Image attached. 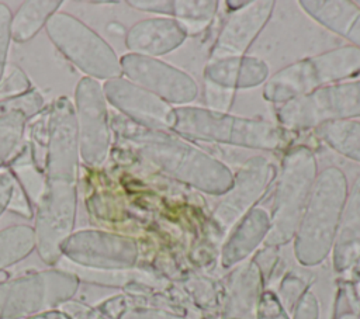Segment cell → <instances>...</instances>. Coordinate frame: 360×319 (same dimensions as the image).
Listing matches in <instances>:
<instances>
[{"label": "cell", "mask_w": 360, "mask_h": 319, "mask_svg": "<svg viewBox=\"0 0 360 319\" xmlns=\"http://www.w3.org/2000/svg\"><path fill=\"white\" fill-rule=\"evenodd\" d=\"M45 180L35 208V250L55 266L62 259L60 245L73 233L77 204L79 142L75 107L68 97L51 105Z\"/></svg>", "instance_id": "6da1fadb"}, {"label": "cell", "mask_w": 360, "mask_h": 319, "mask_svg": "<svg viewBox=\"0 0 360 319\" xmlns=\"http://www.w3.org/2000/svg\"><path fill=\"white\" fill-rule=\"evenodd\" d=\"M110 125L120 138L136 145L146 159L172 176L211 194H224L232 187L233 176L221 162L166 131L141 126L125 117H112Z\"/></svg>", "instance_id": "7a4b0ae2"}, {"label": "cell", "mask_w": 360, "mask_h": 319, "mask_svg": "<svg viewBox=\"0 0 360 319\" xmlns=\"http://www.w3.org/2000/svg\"><path fill=\"white\" fill-rule=\"evenodd\" d=\"M174 114L172 131L186 138L256 149H277L285 142L284 131L267 121L195 107L174 108Z\"/></svg>", "instance_id": "3957f363"}, {"label": "cell", "mask_w": 360, "mask_h": 319, "mask_svg": "<svg viewBox=\"0 0 360 319\" xmlns=\"http://www.w3.org/2000/svg\"><path fill=\"white\" fill-rule=\"evenodd\" d=\"M80 285L66 268H48L0 281V319H22L70 301Z\"/></svg>", "instance_id": "277c9868"}, {"label": "cell", "mask_w": 360, "mask_h": 319, "mask_svg": "<svg viewBox=\"0 0 360 319\" xmlns=\"http://www.w3.org/2000/svg\"><path fill=\"white\" fill-rule=\"evenodd\" d=\"M357 73H360V49L343 46L281 69L266 83L263 96L269 101L284 104Z\"/></svg>", "instance_id": "5b68a950"}, {"label": "cell", "mask_w": 360, "mask_h": 319, "mask_svg": "<svg viewBox=\"0 0 360 319\" xmlns=\"http://www.w3.org/2000/svg\"><path fill=\"white\" fill-rule=\"evenodd\" d=\"M60 53L91 79H117L122 70L114 49L90 27L68 13H55L45 25Z\"/></svg>", "instance_id": "8992f818"}, {"label": "cell", "mask_w": 360, "mask_h": 319, "mask_svg": "<svg viewBox=\"0 0 360 319\" xmlns=\"http://www.w3.org/2000/svg\"><path fill=\"white\" fill-rule=\"evenodd\" d=\"M276 117L288 129L316 128L325 122L360 117V80L325 86L290 100L276 111Z\"/></svg>", "instance_id": "52a82bcc"}, {"label": "cell", "mask_w": 360, "mask_h": 319, "mask_svg": "<svg viewBox=\"0 0 360 319\" xmlns=\"http://www.w3.org/2000/svg\"><path fill=\"white\" fill-rule=\"evenodd\" d=\"M103 86L96 79L82 77L75 90V115L79 153L84 164L104 163L110 149V122Z\"/></svg>", "instance_id": "ba28073f"}, {"label": "cell", "mask_w": 360, "mask_h": 319, "mask_svg": "<svg viewBox=\"0 0 360 319\" xmlns=\"http://www.w3.org/2000/svg\"><path fill=\"white\" fill-rule=\"evenodd\" d=\"M62 257L80 268L125 270L135 264L138 249L132 239L97 229L73 232L60 245Z\"/></svg>", "instance_id": "9c48e42d"}, {"label": "cell", "mask_w": 360, "mask_h": 319, "mask_svg": "<svg viewBox=\"0 0 360 319\" xmlns=\"http://www.w3.org/2000/svg\"><path fill=\"white\" fill-rule=\"evenodd\" d=\"M120 65L129 82L166 103L184 104L197 96V86L188 74L155 58L127 53L120 59Z\"/></svg>", "instance_id": "30bf717a"}, {"label": "cell", "mask_w": 360, "mask_h": 319, "mask_svg": "<svg viewBox=\"0 0 360 319\" xmlns=\"http://www.w3.org/2000/svg\"><path fill=\"white\" fill-rule=\"evenodd\" d=\"M105 100L120 110L129 121L156 131H172L174 108L160 97L134 84L128 79L117 77L103 84Z\"/></svg>", "instance_id": "8fae6325"}, {"label": "cell", "mask_w": 360, "mask_h": 319, "mask_svg": "<svg viewBox=\"0 0 360 319\" xmlns=\"http://www.w3.org/2000/svg\"><path fill=\"white\" fill-rule=\"evenodd\" d=\"M315 159L307 148L291 150L283 164L274 198V219L292 225L308 201L315 178Z\"/></svg>", "instance_id": "7c38bea8"}, {"label": "cell", "mask_w": 360, "mask_h": 319, "mask_svg": "<svg viewBox=\"0 0 360 319\" xmlns=\"http://www.w3.org/2000/svg\"><path fill=\"white\" fill-rule=\"evenodd\" d=\"M273 4V1H252L236 10L224 25L211 58L217 60L243 53L267 22Z\"/></svg>", "instance_id": "4fadbf2b"}, {"label": "cell", "mask_w": 360, "mask_h": 319, "mask_svg": "<svg viewBox=\"0 0 360 319\" xmlns=\"http://www.w3.org/2000/svg\"><path fill=\"white\" fill-rule=\"evenodd\" d=\"M187 37V30L174 18H149L136 22L125 37L131 53L159 56L177 48Z\"/></svg>", "instance_id": "5bb4252c"}, {"label": "cell", "mask_w": 360, "mask_h": 319, "mask_svg": "<svg viewBox=\"0 0 360 319\" xmlns=\"http://www.w3.org/2000/svg\"><path fill=\"white\" fill-rule=\"evenodd\" d=\"M273 167L262 157L252 159L246 166L238 173L236 178L229 188V195L218 207V212L229 214L231 218L236 216L239 212L245 211L263 191L267 183L271 180Z\"/></svg>", "instance_id": "9a60e30c"}, {"label": "cell", "mask_w": 360, "mask_h": 319, "mask_svg": "<svg viewBox=\"0 0 360 319\" xmlns=\"http://www.w3.org/2000/svg\"><path fill=\"white\" fill-rule=\"evenodd\" d=\"M302 8L360 49V7L354 1H301Z\"/></svg>", "instance_id": "2e32d148"}, {"label": "cell", "mask_w": 360, "mask_h": 319, "mask_svg": "<svg viewBox=\"0 0 360 319\" xmlns=\"http://www.w3.org/2000/svg\"><path fill=\"white\" fill-rule=\"evenodd\" d=\"M264 62L255 58L232 56L217 59L207 65L205 79L226 89L253 87L267 77Z\"/></svg>", "instance_id": "e0dca14e"}, {"label": "cell", "mask_w": 360, "mask_h": 319, "mask_svg": "<svg viewBox=\"0 0 360 319\" xmlns=\"http://www.w3.org/2000/svg\"><path fill=\"white\" fill-rule=\"evenodd\" d=\"M60 0H28L24 1L11 18V39L22 44L34 38L48 20L58 13Z\"/></svg>", "instance_id": "ac0fdd59"}, {"label": "cell", "mask_w": 360, "mask_h": 319, "mask_svg": "<svg viewBox=\"0 0 360 319\" xmlns=\"http://www.w3.org/2000/svg\"><path fill=\"white\" fill-rule=\"evenodd\" d=\"M35 250V232L30 225H11L0 230V273Z\"/></svg>", "instance_id": "d6986e66"}, {"label": "cell", "mask_w": 360, "mask_h": 319, "mask_svg": "<svg viewBox=\"0 0 360 319\" xmlns=\"http://www.w3.org/2000/svg\"><path fill=\"white\" fill-rule=\"evenodd\" d=\"M318 135L339 153L360 162V122L332 121L316 126Z\"/></svg>", "instance_id": "ffe728a7"}, {"label": "cell", "mask_w": 360, "mask_h": 319, "mask_svg": "<svg viewBox=\"0 0 360 319\" xmlns=\"http://www.w3.org/2000/svg\"><path fill=\"white\" fill-rule=\"evenodd\" d=\"M27 117L10 111L0 117V166L6 167L22 149Z\"/></svg>", "instance_id": "44dd1931"}, {"label": "cell", "mask_w": 360, "mask_h": 319, "mask_svg": "<svg viewBox=\"0 0 360 319\" xmlns=\"http://www.w3.org/2000/svg\"><path fill=\"white\" fill-rule=\"evenodd\" d=\"M59 309L70 315L72 319H120L128 308H127L125 297L115 295L93 306L73 302L70 299L63 305H60Z\"/></svg>", "instance_id": "7402d4cb"}, {"label": "cell", "mask_w": 360, "mask_h": 319, "mask_svg": "<svg viewBox=\"0 0 360 319\" xmlns=\"http://www.w3.org/2000/svg\"><path fill=\"white\" fill-rule=\"evenodd\" d=\"M217 1H174L173 17L186 30L204 27L217 11Z\"/></svg>", "instance_id": "603a6c76"}, {"label": "cell", "mask_w": 360, "mask_h": 319, "mask_svg": "<svg viewBox=\"0 0 360 319\" xmlns=\"http://www.w3.org/2000/svg\"><path fill=\"white\" fill-rule=\"evenodd\" d=\"M44 110V97L34 87L20 96L0 98V117L10 111H21L27 118L35 117Z\"/></svg>", "instance_id": "cb8c5ba5"}, {"label": "cell", "mask_w": 360, "mask_h": 319, "mask_svg": "<svg viewBox=\"0 0 360 319\" xmlns=\"http://www.w3.org/2000/svg\"><path fill=\"white\" fill-rule=\"evenodd\" d=\"M32 89L24 70L15 63H7L0 80V98L24 94Z\"/></svg>", "instance_id": "d4e9b609"}, {"label": "cell", "mask_w": 360, "mask_h": 319, "mask_svg": "<svg viewBox=\"0 0 360 319\" xmlns=\"http://www.w3.org/2000/svg\"><path fill=\"white\" fill-rule=\"evenodd\" d=\"M11 18L10 8L4 3H0V80L7 66L8 46L11 42Z\"/></svg>", "instance_id": "484cf974"}, {"label": "cell", "mask_w": 360, "mask_h": 319, "mask_svg": "<svg viewBox=\"0 0 360 319\" xmlns=\"http://www.w3.org/2000/svg\"><path fill=\"white\" fill-rule=\"evenodd\" d=\"M7 211L17 214L25 219L34 218V209L31 205L30 195L27 194L21 183L15 178V176H14V185H13V193L7 205Z\"/></svg>", "instance_id": "4316f807"}, {"label": "cell", "mask_w": 360, "mask_h": 319, "mask_svg": "<svg viewBox=\"0 0 360 319\" xmlns=\"http://www.w3.org/2000/svg\"><path fill=\"white\" fill-rule=\"evenodd\" d=\"M205 103L212 111H226L232 104V90L205 79Z\"/></svg>", "instance_id": "83f0119b"}, {"label": "cell", "mask_w": 360, "mask_h": 319, "mask_svg": "<svg viewBox=\"0 0 360 319\" xmlns=\"http://www.w3.org/2000/svg\"><path fill=\"white\" fill-rule=\"evenodd\" d=\"M131 7L141 10V11H148V13H158V14H165L173 17V6L174 1L169 0H135V1H127Z\"/></svg>", "instance_id": "f1b7e54d"}, {"label": "cell", "mask_w": 360, "mask_h": 319, "mask_svg": "<svg viewBox=\"0 0 360 319\" xmlns=\"http://www.w3.org/2000/svg\"><path fill=\"white\" fill-rule=\"evenodd\" d=\"M14 174L8 167H0V215L7 211V205L13 193Z\"/></svg>", "instance_id": "f546056e"}, {"label": "cell", "mask_w": 360, "mask_h": 319, "mask_svg": "<svg viewBox=\"0 0 360 319\" xmlns=\"http://www.w3.org/2000/svg\"><path fill=\"white\" fill-rule=\"evenodd\" d=\"M22 319H72L70 315H68L65 311L62 309H51L38 315H32L28 318H22Z\"/></svg>", "instance_id": "4dcf8cb0"}, {"label": "cell", "mask_w": 360, "mask_h": 319, "mask_svg": "<svg viewBox=\"0 0 360 319\" xmlns=\"http://www.w3.org/2000/svg\"><path fill=\"white\" fill-rule=\"evenodd\" d=\"M354 3H356L359 7H360V1H354Z\"/></svg>", "instance_id": "1f68e13d"}, {"label": "cell", "mask_w": 360, "mask_h": 319, "mask_svg": "<svg viewBox=\"0 0 360 319\" xmlns=\"http://www.w3.org/2000/svg\"><path fill=\"white\" fill-rule=\"evenodd\" d=\"M0 167H1V166H0Z\"/></svg>", "instance_id": "d6a6232c"}]
</instances>
